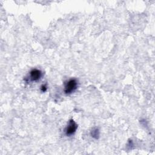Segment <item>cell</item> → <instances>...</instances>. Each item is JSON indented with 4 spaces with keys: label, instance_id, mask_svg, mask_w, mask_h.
Returning a JSON list of instances; mask_svg holds the SVG:
<instances>
[{
    "label": "cell",
    "instance_id": "1",
    "mask_svg": "<svg viewBox=\"0 0 155 155\" xmlns=\"http://www.w3.org/2000/svg\"><path fill=\"white\" fill-rule=\"evenodd\" d=\"M78 87V82L76 79H71L68 81L65 85L64 91L67 94H70L73 92Z\"/></svg>",
    "mask_w": 155,
    "mask_h": 155
},
{
    "label": "cell",
    "instance_id": "2",
    "mask_svg": "<svg viewBox=\"0 0 155 155\" xmlns=\"http://www.w3.org/2000/svg\"><path fill=\"white\" fill-rule=\"evenodd\" d=\"M78 128V125L76 124V122L73 120L71 119L65 129V134L67 136H70L74 134Z\"/></svg>",
    "mask_w": 155,
    "mask_h": 155
},
{
    "label": "cell",
    "instance_id": "3",
    "mask_svg": "<svg viewBox=\"0 0 155 155\" xmlns=\"http://www.w3.org/2000/svg\"><path fill=\"white\" fill-rule=\"evenodd\" d=\"M42 76L41 71L38 69H33L30 72V79L31 81H38Z\"/></svg>",
    "mask_w": 155,
    "mask_h": 155
},
{
    "label": "cell",
    "instance_id": "4",
    "mask_svg": "<svg viewBox=\"0 0 155 155\" xmlns=\"http://www.w3.org/2000/svg\"><path fill=\"white\" fill-rule=\"evenodd\" d=\"M91 135L93 137H94V139H97L99 136V130L97 128H94L93 129L91 132Z\"/></svg>",
    "mask_w": 155,
    "mask_h": 155
},
{
    "label": "cell",
    "instance_id": "5",
    "mask_svg": "<svg viewBox=\"0 0 155 155\" xmlns=\"http://www.w3.org/2000/svg\"><path fill=\"white\" fill-rule=\"evenodd\" d=\"M41 91H42V92H45V91L47 90V87L46 85H42L41 86Z\"/></svg>",
    "mask_w": 155,
    "mask_h": 155
}]
</instances>
